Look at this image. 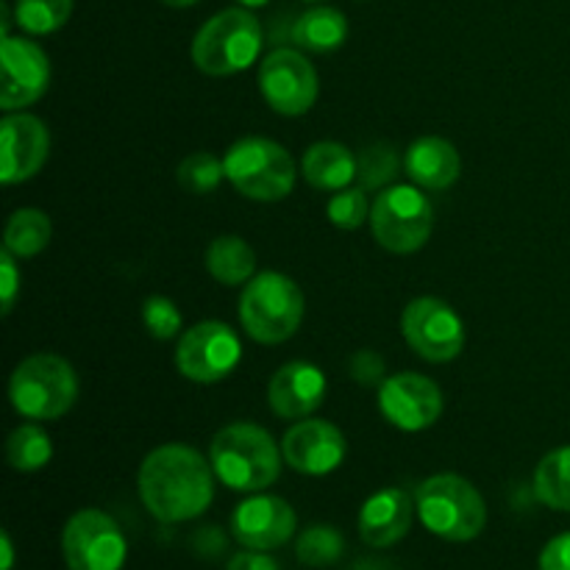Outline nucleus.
I'll return each mask as SVG.
<instances>
[{"instance_id":"obj_30","label":"nucleus","mask_w":570,"mask_h":570,"mask_svg":"<svg viewBox=\"0 0 570 570\" xmlns=\"http://www.w3.org/2000/svg\"><path fill=\"white\" fill-rule=\"evenodd\" d=\"M399 165L401 159L399 154H395L393 145H367V148L356 156V178H360V187L365 189V193L387 187L395 178V173H399Z\"/></svg>"},{"instance_id":"obj_32","label":"nucleus","mask_w":570,"mask_h":570,"mask_svg":"<svg viewBox=\"0 0 570 570\" xmlns=\"http://www.w3.org/2000/svg\"><path fill=\"white\" fill-rule=\"evenodd\" d=\"M142 323L154 340H173L181 328V312L165 295H150L142 304Z\"/></svg>"},{"instance_id":"obj_24","label":"nucleus","mask_w":570,"mask_h":570,"mask_svg":"<svg viewBox=\"0 0 570 570\" xmlns=\"http://www.w3.org/2000/svg\"><path fill=\"white\" fill-rule=\"evenodd\" d=\"M534 495L549 510L570 512V445L549 451L534 471Z\"/></svg>"},{"instance_id":"obj_8","label":"nucleus","mask_w":570,"mask_h":570,"mask_svg":"<svg viewBox=\"0 0 570 570\" xmlns=\"http://www.w3.org/2000/svg\"><path fill=\"white\" fill-rule=\"evenodd\" d=\"M434 228L432 200L410 184L382 189L371 206V232L390 254H415Z\"/></svg>"},{"instance_id":"obj_7","label":"nucleus","mask_w":570,"mask_h":570,"mask_svg":"<svg viewBox=\"0 0 570 570\" xmlns=\"http://www.w3.org/2000/svg\"><path fill=\"white\" fill-rule=\"evenodd\" d=\"M226 178L239 195L276 204L295 187V161L284 145L267 137H243L223 156Z\"/></svg>"},{"instance_id":"obj_26","label":"nucleus","mask_w":570,"mask_h":570,"mask_svg":"<svg viewBox=\"0 0 570 570\" xmlns=\"http://www.w3.org/2000/svg\"><path fill=\"white\" fill-rule=\"evenodd\" d=\"M50 456H53V443L37 421L17 426L6 440V460L20 473L39 471L48 465Z\"/></svg>"},{"instance_id":"obj_28","label":"nucleus","mask_w":570,"mask_h":570,"mask_svg":"<svg viewBox=\"0 0 570 570\" xmlns=\"http://www.w3.org/2000/svg\"><path fill=\"white\" fill-rule=\"evenodd\" d=\"M295 554L309 568H328L343 560L345 538L334 527H309L295 543Z\"/></svg>"},{"instance_id":"obj_21","label":"nucleus","mask_w":570,"mask_h":570,"mask_svg":"<svg viewBox=\"0 0 570 570\" xmlns=\"http://www.w3.org/2000/svg\"><path fill=\"white\" fill-rule=\"evenodd\" d=\"M306 184L323 193H340L356 178V156L343 142H315L301 161Z\"/></svg>"},{"instance_id":"obj_13","label":"nucleus","mask_w":570,"mask_h":570,"mask_svg":"<svg viewBox=\"0 0 570 570\" xmlns=\"http://www.w3.org/2000/svg\"><path fill=\"white\" fill-rule=\"evenodd\" d=\"M443 390L421 373H395L379 387V410L401 432H423L443 415Z\"/></svg>"},{"instance_id":"obj_35","label":"nucleus","mask_w":570,"mask_h":570,"mask_svg":"<svg viewBox=\"0 0 570 570\" xmlns=\"http://www.w3.org/2000/svg\"><path fill=\"white\" fill-rule=\"evenodd\" d=\"M540 570H570V532L557 534L540 551Z\"/></svg>"},{"instance_id":"obj_40","label":"nucleus","mask_w":570,"mask_h":570,"mask_svg":"<svg viewBox=\"0 0 570 570\" xmlns=\"http://www.w3.org/2000/svg\"><path fill=\"white\" fill-rule=\"evenodd\" d=\"M239 6H245V9H259V6H265L267 0H237Z\"/></svg>"},{"instance_id":"obj_17","label":"nucleus","mask_w":570,"mask_h":570,"mask_svg":"<svg viewBox=\"0 0 570 570\" xmlns=\"http://www.w3.org/2000/svg\"><path fill=\"white\" fill-rule=\"evenodd\" d=\"M295 510L278 495H250L237 504L232 515V534L243 549L273 551L282 549L295 534Z\"/></svg>"},{"instance_id":"obj_27","label":"nucleus","mask_w":570,"mask_h":570,"mask_svg":"<svg viewBox=\"0 0 570 570\" xmlns=\"http://www.w3.org/2000/svg\"><path fill=\"white\" fill-rule=\"evenodd\" d=\"M72 0H17L14 20L17 26L33 37L53 33L70 20Z\"/></svg>"},{"instance_id":"obj_22","label":"nucleus","mask_w":570,"mask_h":570,"mask_svg":"<svg viewBox=\"0 0 570 570\" xmlns=\"http://www.w3.org/2000/svg\"><path fill=\"white\" fill-rule=\"evenodd\" d=\"M348 39V20L332 6H315L293 22V42L312 53H332Z\"/></svg>"},{"instance_id":"obj_2","label":"nucleus","mask_w":570,"mask_h":570,"mask_svg":"<svg viewBox=\"0 0 570 570\" xmlns=\"http://www.w3.org/2000/svg\"><path fill=\"white\" fill-rule=\"evenodd\" d=\"M282 449L256 423H228L215 434L209 462L215 476L237 493H262L282 473Z\"/></svg>"},{"instance_id":"obj_6","label":"nucleus","mask_w":570,"mask_h":570,"mask_svg":"<svg viewBox=\"0 0 570 570\" xmlns=\"http://www.w3.org/2000/svg\"><path fill=\"white\" fill-rule=\"evenodd\" d=\"M304 321V293L289 276L259 273L239 295V323L262 345H278L293 337Z\"/></svg>"},{"instance_id":"obj_23","label":"nucleus","mask_w":570,"mask_h":570,"mask_svg":"<svg viewBox=\"0 0 570 570\" xmlns=\"http://www.w3.org/2000/svg\"><path fill=\"white\" fill-rule=\"evenodd\" d=\"M206 267H209L212 278L220 284L237 287V284H248L256 271V254L243 237H226L212 239L209 250H206Z\"/></svg>"},{"instance_id":"obj_19","label":"nucleus","mask_w":570,"mask_h":570,"mask_svg":"<svg viewBox=\"0 0 570 570\" xmlns=\"http://www.w3.org/2000/svg\"><path fill=\"white\" fill-rule=\"evenodd\" d=\"M415 512V501L401 488L379 490L360 510V538L371 549H390L410 534Z\"/></svg>"},{"instance_id":"obj_33","label":"nucleus","mask_w":570,"mask_h":570,"mask_svg":"<svg viewBox=\"0 0 570 570\" xmlns=\"http://www.w3.org/2000/svg\"><path fill=\"white\" fill-rule=\"evenodd\" d=\"M348 371L354 382H360L362 387H382L384 382V360L376 351H356L348 362Z\"/></svg>"},{"instance_id":"obj_38","label":"nucleus","mask_w":570,"mask_h":570,"mask_svg":"<svg viewBox=\"0 0 570 570\" xmlns=\"http://www.w3.org/2000/svg\"><path fill=\"white\" fill-rule=\"evenodd\" d=\"M0 17H3V26H0V31H3V37H11L9 28H11V9L9 3H0Z\"/></svg>"},{"instance_id":"obj_29","label":"nucleus","mask_w":570,"mask_h":570,"mask_svg":"<svg viewBox=\"0 0 570 570\" xmlns=\"http://www.w3.org/2000/svg\"><path fill=\"white\" fill-rule=\"evenodd\" d=\"M176 178L178 187L187 189L189 195H209L226 178V165L215 154H209V150H198V154H189L178 165Z\"/></svg>"},{"instance_id":"obj_20","label":"nucleus","mask_w":570,"mask_h":570,"mask_svg":"<svg viewBox=\"0 0 570 570\" xmlns=\"http://www.w3.org/2000/svg\"><path fill=\"white\" fill-rule=\"evenodd\" d=\"M406 176L423 189H449L460 178V150L443 137H421L404 154Z\"/></svg>"},{"instance_id":"obj_11","label":"nucleus","mask_w":570,"mask_h":570,"mask_svg":"<svg viewBox=\"0 0 570 570\" xmlns=\"http://www.w3.org/2000/svg\"><path fill=\"white\" fill-rule=\"evenodd\" d=\"M243 360V343L237 332L220 321L195 323L178 337L176 367L195 384H215L232 376Z\"/></svg>"},{"instance_id":"obj_4","label":"nucleus","mask_w":570,"mask_h":570,"mask_svg":"<svg viewBox=\"0 0 570 570\" xmlns=\"http://www.w3.org/2000/svg\"><path fill=\"white\" fill-rule=\"evenodd\" d=\"M265 33L245 6L223 9L198 28L193 39V65L206 76H234L259 59Z\"/></svg>"},{"instance_id":"obj_18","label":"nucleus","mask_w":570,"mask_h":570,"mask_svg":"<svg viewBox=\"0 0 570 570\" xmlns=\"http://www.w3.org/2000/svg\"><path fill=\"white\" fill-rule=\"evenodd\" d=\"M326 399V376L312 362H287L267 384V404L284 421H304L321 410Z\"/></svg>"},{"instance_id":"obj_12","label":"nucleus","mask_w":570,"mask_h":570,"mask_svg":"<svg viewBox=\"0 0 570 570\" xmlns=\"http://www.w3.org/2000/svg\"><path fill=\"white\" fill-rule=\"evenodd\" d=\"M259 92L278 115H306L317 100L315 67L298 50L276 48L259 65Z\"/></svg>"},{"instance_id":"obj_37","label":"nucleus","mask_w":570,"mask_h":570,"mask_svg":"<svg viewBox=\"0 0 570 570\" xmlns=\"http://www.w3.org/2000/svg\"><path fill=\"white\" fill-rule=\"evenodd\" d=\"M0 549H3V562H0V570L14 568V546H11L9 532L0 534Z\"/></svg>"},{"instance_id":"obj_1","label":"nucleus","mask_w":570,"mask_h":570,"mask_svg":"<svg viewBox=\"0 0 570 570\" xmlns=\"http://www.w3.org/2000/svg\"><path fill=\"white\" fill-rule=\"evenodd\" d=\"M215 468L193 445L167 443L139 465L137 488L145 510L161 523L200 518L215 501Z\"/></svg>"},{"instance_id":"obj_31","label":"nucleus","mask_w":570,"mask_h":570,"mask_svg":"<svg viewBox=\"0 0 570 570\" xmlns=\"http://www.w3.org/2000/svg\"><path fill=\"white\" fill-rule=\"evenodd\" d=\"M326 215L332 226L343 228V232H354L362 223L371 220V206H367L365 189H340L332 200L326 204Z\"/></svg>"},{"instance_id":"obj_41","label":"nucleus","mask_w":570,"mask_h":570,"mask_svg":"<svg viewBox=\"0 0 570 570\" xmlns=\"http://www.w3.org/2000/svg\"><path fill=\"white\" fill-rule=\"evenodd\" d=\"M306 3H321V0H306Z\"/></svg>"},{"instance_id":"obj_36","label":"nucleus","mask_w":570,"mask_h":570,"mask_svg":"<svg viewBox=\"0 0 570 570\" xmlns=\"http://www.w3.org/2000/svg\"><path fill=\"white\" fill-rule=\"evenodd\" d=\"M226 570H282V566H278L276 557H271L267 551L245 549L228 560Z\"/></svg>"},{"instance_id":"obj_10","label":"nucleus","mask_w":570,"mask_h":570,"mask_svg":"<svg viewBox=\"0 0 570 570\" xmlns=\"http://www.w3.org/2000/svg\"><path fill=\"white\" fill-rule=\"evenodd\" d=\"M401 334L410 343L421 360L432 362V365H443V362L456 360L465 348V323L456 315L451 304L443 298H423L410 301L401 315Z\"/></svg>"},{"instance_id":"obj_5","label":"nucleus","mask_w":570,"mask_h":570,"mask_svg":"<svg viewBox=\"0 0 570 570\" xmlns=\"http://www.w3.org/2000/svg\"><path fill=\"white\" fill-rule=\"evenodd\" d=\"M9 399L28 421H59L78 399V376L59 354L26 356L9 379Z\"/></svg>"},{"instance_id":"obj_34","label":"nucleus","mask_w":570,"mask_h":570,"mask_svg":"<svg viewBox=\"0 0 570 570\" xmlns=\"http://www.w3.org/2000/svg\"><path fill=\"white\" fill-rule=\"evenodd\" d=\"M17 293H20V267H17V256L3 248L0 254V298H3V315L14 309Z\"/></svg>"},{"instance_id":"obj_15","label":"nucleus","mask_w":570,"mask_h":570,"mask_svg":"<svg viewBox=\"0 0 570 570\" xmlns=\"http://www.w3.org/2000/svg\"><path fill=\"white\" fill-rule=\"evenodd\" d=\"M50 134L48 126L37 115L26 111H9L0 120V181L6 187L22 184L37 176L48 161Z\"/></svg>"},{"instance_id":"obj_3","label":"nucleus","mask_w":570,"mask_h":570,"mask_svg":"<svg viewBox=\"0 0 570 570\" xmlns=\"http://www.w3.org/2000/svg\"><path fill=\"white\" fill-rule=\"evenodd\" d=\"M415 510L423 527L449 543H471L488 527V504L468 479L438 473L415 493Z\"/></svg>"},{"instance_id":"obj_9","label":"nucleus","mask_w":570,"mask_h":570,"mask_svg":"<svg viewBox=\"0 0 570 570\" xmlns=\"http://www.w3.org/2000/svg\"><path fill=\"white\" fill-rule=\"evenodd\" d=\"M61 557L67 570H122L126 534L104 510H78L61 529Z\"/></svg>"},{"instance_id":"obj_14","label":"nucleus","mask_w":570,"mask_h":570,"mask_svg":"<svg viewBox=\"0 0 570 570\" xmlns=\"http://www.w3.org/2000/svg\"><path fill=\"white\" fill-rule=\"evenodd\" d=\"M0 109L20 111L37 104L50 83L48 53L33 39L3 37L0 39Z\"/></svg>"},{"instance_id":"obj_25","label":"nucleus","mask_w":570,"mask_h":570,"mask_svg":"<svg viewBox=\"0 0 570 570\" xmlns=\"http://www.w3.org/2000/svg\"><path fill=\"white\" fill-rule=\"evenodd\" d=\"M50 217L39 209H17L9 217L3 232V248L17 259H28L48 248L50 243Z\"/></svg>"},{"instance_id":"obj_39","label":"nucleus","mask_w":570,"mask_h":570,"mask_svg":"<svg viewBox=\"0 0 570 570\" xmlns=\"http://www.w3.org/2000/svg\"><path fill=\"white\" fill-rule=\"evenodd\" d=\"M165 6H173V9H187V6L198 3V0H161Z\"/></svg>"},{"instance_id":"obj_16","label":"nucleus","mask_w":570,"mask_h":570,"mask_svg":"<svg viewBox=\"0 0 570 570\" xmlns=\"http://www.w3.org/2000/svg\"><path fill=\"white\" fill-rule=\"evenodd\" d=\"M343 432L334 423L317 421V417H304L295 421L282 438V454L293 471L304 476H326L337 471L345 460Z\"/></svg>"}]
</instances>
